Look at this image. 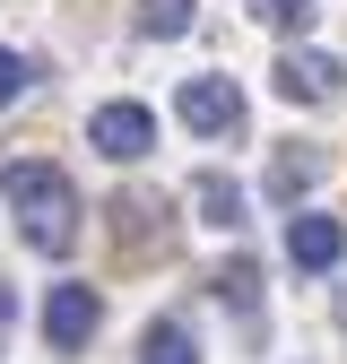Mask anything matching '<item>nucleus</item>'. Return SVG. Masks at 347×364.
Returning a JSON list of instances; mask_svg holds the SVG:
<instances>
[{"instance_id":"13","label":"nucleus","mask_w":347,"mask_h":364,"mask_svg":"<svg viewBox=\"0 0 347 364\" xmlns=\"http://www.w3.org/2000/svg\"><path fill=\"white\" fill-rule=\"evenodd\" d=\"M252 18H260V26H278V35H295L304 18H313V0H252Z\"/></svg>"},{"instance_id":"7","label":"nucleus","mask_w":347,"mask_h":364,"mask_svg":"<svg viewBox=\"0 0 347 364\" xmlns=\"http://www.w3.org/2000/svg\"><path fill=\"white\" fill-rule=\"evenodd\" d=\"M191 208H200V225H217V235L243 225V191H235L226 173H200V182H191Z\"/></svg>"},{"instance_id":"9","label":"nucleus","mask_w":347,"mask_h":364,"mask_svg":"<svg viewBox=\"0 0 347 364\" xmlns=\"http://www.w3.org/2000/svg\"><path fill=\"white\" fill-rule=\"evenodd\" d=\"M139 364H200V338H191L183 321H148V338H139Z\"/></svg>"},{"instance_id":"6","label":"nucleus","mask_w":347,"mask_h":364,"mask_svg":"<svg viewBox=\"0 0 347 364\" xmlns=\"http://www.w3.org/2000/svg\"><path fill=\"white\" fill-rule=\"evenodd\" d=\"M338 252H347V225H338V217L304 208V217L287 225V260H295V269H338Z\"/></svg>"},{"instance_id":"5","label":"nucleus","mask_w":347,"mask_h":364,"mask_svg":"<svg viewBox=\"0 0 347 364\" xmlns=\"http://www.w3.org/2000/svg\"><path fill=\"white\" fill-rule=\"evenodd\" d=\"M269 78H278V96H287V105H330L347 70H338V53H287Z\"/></svg>"},{"instance_id":"8","label":"nucleus","mask_w":347,"mask_h":364,"mask_svg":"<svg viewBox=\"0 0 347 364\" xmlns=\"http://www.w3.org/2000/svg\"><path fill=\"white\" fill-rule=\"evenodd\" d=\"M321 165H330L321 148H304V139H287V156L269 165V191H278V200H295L304 182H321Z\"/></svg>"},{"instance_id":"14","label":"nucleus","mask_w":347,"mask_h":364,"mask_svg":"<svg viewBox=\"0 0 347 364\" xmlns=\"http://www.w3.org/2000/svg\"><path fill=\"white\" fill-rule=\"evenodd\" d=\"M26 78H35V70H26L18 53H0V105H18V96H26Z\"/></svg>"},{"instance_id":"2","label":"nucleus","mask_w":347,"mask_h":364,"mask_svg":"<svg viewBox=\"0 0 347 364\" xmlns=\"http://www.w3.org/2000/svg\"><path fill=\"white\" fill-rule=\"evenodd\" d=\"M174 113H183V130H200V139H235L243 130V87L235 78H183L174 87Z\"/></svg>"},{"instance_id":"12","label":"nucleus","mask_w":347,"mask_h":364,"mask_svg":"<svg viewBox=\"0 0 347 364\" xmlns=\"http://www.w3.org/2000/svg\"><path fill=\"white\" fill-rule=\"evenodd\" d=\"M217 295H226L235 312H252V304H260V269H252V260H226V269H217Z\"/></svg>"},{"instance_id":"10","label":"nucleus","mask_w":347,"mask_h":364,"mask_svg":"<svg viewBox=\"0 0 347 364\" xmlns=\"http://www.w3.org/2000/svg\"><path fill=\"white\" fill-rule=\"evenodd\" d=\"M165 217V200H148V191H130V200H113V235L122 243H148V225Z\"/></svg>"},{"instance_id":"3","label":"nucleus","mask_w":347,"mask_h":364,"mask_svg":"<svg viewBox=\"0 0 347 364\" xmlns=\"http://www.w3.org/2000/svg\"><path fill=\"white\" fill-rule=\"evenodd\" d=\"M87 148H96V156H113V165H139L148 148H156V113L148 105H96V113H87Z\"/></svg>"},{"instance_id":"11","label":"nucleus","mask_w":347,"mask_h":364,"mask_svg":"<svg viewBox=\"0 0 347 364\" xmlns=\"http://www.w3.org/2000/svg\"><path fill=\"white\" fill-rule=\"evenodd\" d=\"M200 0H139V35H183Z\"/></svg>"},{"instance_id":"1","label":"nucleus","mask_w":347,"mask_h":364,"mask_svg":"<svg viewBox=\"0 0 347 364\" xmlns=\"http://www.w3.org/2000/svg\"><path fill=\"white\" fill-rule=\"evenodd\" d=\"M0 200L18 208V235L35 243V252H70L78 243V182L61 173V165H43V156H26V165H9L0 173Z\"/></svg>"},{"instance_id":"4","label":"nucleus","mask_w":347,"mask_h":364,"mask_svg":"<svg viewBox=\"0 0 347 364\" xmlns=\"http://www.w3.org/2000/svg\"><path fill=\"white\" fill-rule=\"evenodd\" d=\"M96 321H105L96 287H53V295H43V338H53L61 355H78L87 338H96Z\"/></svg>"}]
</instances>
